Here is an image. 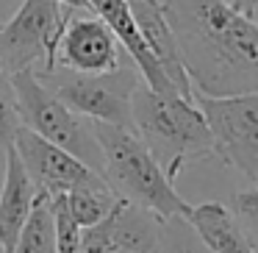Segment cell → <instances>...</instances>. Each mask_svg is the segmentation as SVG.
Instances as JSON below:
<instances>
[{"label":"cell","instance_id":"obj_1","mask_svg":"<svg viewBox=\"0 0 258 253\" xmlns=\"http://www.w3.org/2000/svg\"><path fill=\"white\" fill-rule=\"evenodd\" d=\"M195 92L214 97L258 92V23L228 0H164Z\"/></svg>","mask_w":258,"mask_h":253},{"label":"cell","instance_id":"obj_2","mask_svg":"<svg viewBox=\"0 0 258 253\" xmlns=\"http://www.w3.org/2000/svg\"><path fill=\"white\" fill-rule=\"evenodd\" d=\"M131 131L169 181L178 178L189 162L214 156V139L200 106L180 92H156L139 84L131 97Z\"/></svg>","mask_w":258,"mask_h":253},{"label":"cell","instance_id":"obj_3","mask_svg":"<svg viewBox=\"0 0 258 253\" xmlns=\"http://www.w3.org/2000/svg\"><path fill=\"white\" fill-rule=\"evenodd\" d=\"M103 153L100 175L122 200L150 212L156 220L183 217L191 203H186L175 189V181L167 178L161 164L150 156L142 139L131 128L108 123H92Z\"/></svg>","mask_w":258,"mask_h":253},{"label":"cell","instance_id":"obj_4","mask_svg":"<svg viewBox=\"0 0 258 253\" xmlns=\"http://www.w3.org/2000/svg\"><path fill=\"white\" fill-rule=\"evenodd\" d=\"M14 92H17V112L20 123L28 131L39 134L42 139L53 142V145L70 150L95 167L97 173L103 170V153L100 142H97L95 131H92V120L81 117L78 112L61 103L39 78L34 70H23V73L12 75Z\"/></svg>","mask_w":258,"mask_h":253},{"label":"cell","instance_id":"obj_5","mask_svg":"<svg viewBox=\"0 0 258 253\" xmlns=\"http://www.w3.org/2000/svg\"><path fill=\"white\" fill-rule=\"evenodd\" d=\"M75 9L56 0H23L6 25H0V62L9 75L34 70L47 75L56 70L61 34Z\"/></svg>","mask_w":258,"mask_h":253},{"label":"cell","instance_id":"obj_6","mask_svg":"<svg viewBox=\"0 0 258 253\" xmlns=\"http://www.w3.org/2000/svg\"><path fill=\"white\" fill-rule=\"evenodd\" d=\"M39 81L81 117L92 120V123L131 128V97H134V89L142 84V75L134 62H131V67L122 64L114 73L100 75H81L56 67L53 73L42 75Z\"/></svg>","mask_w":258,"mask_h":253},{"label":"cell","instance_id":"obj_7","mask_svg":"<svg viewBox=\"0 0 258 253\" xmlns=\"http://www.w3.org/2000/svg\"><path fill=\"white\" fill-rule=\"evenodd\" d=\"M195 103L211 131L214 156L258 184V92L225 97L195 92Z\"/></svg>","mask_w":258,"mask_h":253},{"label":"cell","instance_id":"obj_8","mask_svg":"<svg viewBox=\"0 0 258 253\" xmlns=\"http://www.w3.org/2000/svg\"><path fill=\"white\" fill-rule=\"evenodd\" d=\"M12 147L17 150L34 186L50 200L75 189H86V186H106V178L95 167H89L64 147L42 139L39 134L28 131L25 125H20V131L14 134Z\"/></svg>","mask_w":258,"mask_h":253},{"label":"cell","instance_id":"obj_9","mask_svg":"<svg viewBox=\"0 0 258 253\" xmlns=\"http://www.w3.org/2000/svg\"><path fill=\"white\" fill-rule=\"evenodd\" d=\"M125 47L92 9H75L58 42L56 67L81 75L114 73L125 64Z\"/></svg>","mask_w":258,"mask_h":253},{"label":"cell","instance_id":"obj_10","mask_svg":"<svg viewBox=\"0 0 258 253\" xmlns=\"http://www.w3.org/2000/svg\"><path fill=\"white\" fill-rule=\"evenodd\" d=\"M131 12H134V20L142 31V39H145L147 50L153 53L158 67L164 70L169 84L183 97H195V86H191L189 73L183 67L178 39H175L172 28H169V20L164 14L161 3L158 0H131Z\"/></svg>","mask_w":258,"mask_h":253},{"label":"cell","instance_id":"obj_11","mask_svg":"<svg viewBox=\"0 0 258 253\" xmlns=\"http://www.w3.org/2000/svg\"><path fill=\"white\" fill-rule=\"evenodd\" d=\"M89 9L114 31V36L119 39V45L125 47L128 59L136 64L142 75V84H147L156 92H178L169 78L164 75V70L158 67V62L153 59V53L147 50L145 39H142V31L134 20V12H131V0H86Z\"/></svg>","mask_w":258,"mask_h":253},{"label":"cell","instance_id":"obj_12","mask_svg":"<svg viewBox=\"0 0 258 253\" xmlns=\"http://www.w3.org/2000/svg\"><path fill=\"white\" fill-rule=\"evenodd\" d=\"M36 197H39V189L25 173L17 150L9 145L6 167H3V189H0V247H3V253L14 250L17 236L34 209Z\"/></svg>","mask_w":258,"mask_h":253},{"label":"cell","instance_id":"obj_13","mask_svg":"<svg viewBox=\"0 0 258 253\" xmlns=\"http://www.w3.org/2000/svg\"><path fill=\"white\" fill-rule=\"evenodd\" d=\"M183 220L211 253H255L239 214H233L225 203L208 200L189 206Z\"/></svg>","mask_w":258,"mask_h":253},{"label":"cell","instance_id":"obj_14","mask_svg":"<svg viewBox=\"0 0 258 253\" xmlns=\"http://www.w3.org/2000/svg\"><path fill=\"white\" fill-rule=\"evenodd\" d=\"M12 253H56V217L47 195L39 192Z\"/></svg>","mask_w":258,"mask_h":253},{"label":"cell","instance_id":"obj_15","mask_svg":"<svg viewBox=\"0 0 258 253\" xmlns=\"http://www.w3.org/2000/svg\"><path fill=\"white\" fill-rule=\"evenodd\" d=\"M61 197H64V206H67L70 217H73L81 228H89V225L100 223V220L108 217L111 209L122 200L108 184L75 189V192H67V195H61Z\"/></svg>","mask_w":258,"mask_h":253},{"label":"cell","instance_id":"obj_16","mask_svg":"<svg viewBox=\"0 0 258 253\" xmlns=\"http://www.w3.org/2000/svg\"><path fill=\"white\" fill-rule=\"evenodd\" d=\"M20 112H17V92H14L12 75L0 62V145L9 147L14 134L20 131Z\"/></svg>","mask_w":258,"mask_h":253},{"label":"cell","instance_id":"obj_17","mask_svg":"<svg viewBox=\"0 0 258 253\" xmlns=\"http://www.w3.org/2000/svg\"><path fill=\"white\" fill-rule=\"evenodd\" d=\"M56 217V253H81V225L70 217L64 197H53Z\"/></svg>","mask_w":258,"mask_h":253},{"label":"cell","instance_id":"obj_18","mask_svg":"<svg viewBox=\"0 0 258 253\" xmlns=\"http://www.w3.org/2000/svg\"><path fill=\"white\" fill-rule=\"evenodd\" d=\"M175 225H178V234H172L169 223L161 225L164 234H161V247H158V253H211L200 239H197L195 231L186 225L183 217H175Z\"/></svg>","mask_w":258,"mask_h":253},{"label":"cell","instance_id":"obj_19","mask_svg":"<svg viewBox=\"0 0 258 253\" xmlns=\"http://www.w3.org/2000/svg\"><path fill=\"white\" fill-rule=\"evenodd\" d=\"M236 214L244 217L252 225V231H258V184L252 189L236 195Z\"/></svg>","mask_w":258,"mask_h":253},{"label":"cell","instance_id":"obj_20","mask_svg":"<svg viewBox=\"0 0 258 253\" xmlns=\"http://www.w3.org/2000/svg\"><path fill=\"white\" fill-rule=\"evenodd\" d=\"M228 3L239 14H244V17H252V14H255V9H258V0H228Z\"/></svg>","mask_w":258,"mask_h":253},{"label":"cell","instance_id":"obj_21","mask_svg":"<svg viewBox=\"0 0 258 253\" xmlns=\"http://www.w3.org/2000/svg\"><path fill=\"white\" fill-rule=\"evenodd\" d=\"M56 3H67V6H73V9H89L86 0H56Z\"/></svg>","mask_w":258,"mask_h":253},{"label":"cell","instance_id":"obj_22","mask_svg":"<svg viewBox=\"0 0 258 253\" xmlns=\"http://www.w3.org/2000/svg\"><path fill=\"white\" fill-rule=\"evenodd\" d=\"M0 167H6V147L0 145ZM0 173H3V170H0Z\"/></svg>","mask_w":258,"mask_h":253},{"label":"cell","instance_id":"obj_23","mask_svg":"<svg viewBox=\"0 0 258 253\" xmlns=\"http://www.w3.org/2000/svg\"><path fill=\"white\" fill-rule=\"evenodd\" d=\"M252 20H255V23H258V9H255V14H252Z\"/></svg>","mask_w":258,"mask_h":253},{"label":"cell","instance_id":"obj_24","mask_svg":"<svg viewBox=\"0 0 258 253\" xmlns=\"http://www.w3.org/2000/svg\"><path fill=\"white\" fill-rule=\"evenodd\" d=\"M0 189H3V173H0Z\"/></svg>","mask_w":258,"mask_h":253},{"label":"cell","instance_id":"obj_25","mask_svg":"<svg viewBox=\"0 0 258 253\" xmlns=\"http://www.w3.org/2000/svg\"><path fill=\"white\" fill-rule=\"evenodd\" d=\"M117 253H125V250H117Z\"/></svg>","mask_w":258,"mask_h":253},{"label":"cell","instance_id":"obj_26","mask_svg":"<svg viewBox=\"0 0 258 253\" xmlns=\"http://www.w3.org/2000/svg\"><path fill=\"white\" fill-rule=\"evenodd\" d=\"M158 3H164V0H158Z\"/></svg>","mask_w":258,"mask_h":253},{"label":"cell","instance_id":"obj_27","mask_svg":"<svg viewBox=\"0 0 258 253\" xmlns=\"http://www.w3.org/2000/svg\"><path fill=\"white\" fill-rule=\"evenodd\" d=\"M0 253H3V247H0Z\"/></svg>","mask_w":258,"mask_h":253}]
</instances>
